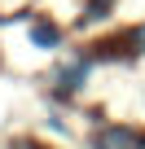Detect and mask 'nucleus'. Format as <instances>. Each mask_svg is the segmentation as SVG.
<instances>
[{"label": "nucleus", "instance_id": "nucleus-1", "mask_svg": "<svg viewBox=\"0 0 145 149\" xmlns=\"http://www.w3.org/2000/svg\"><path fill=\"white\" fill-rule=\"evenodd\" d=\"M92 149H145V136L132 127H101L92 136Z\"/></svg>", "mask_w": 145, "mask_h": 149}, {"label": "nucleus", "instance_id": "nucleus-2", "mask_svg": "<svg viewBox=\"0 0 145 149\" xmlns=\"http://www.w3.org/2000/svg\"><path fill=\"white\" fill-rule=\"evenodd\" d=\"M57 84H62V92H79V88L88 84V61H70V66L57 74Z\"/></svg>", "mask_w": 145, "mask_h": 149}, {"label": "nucleus", "instance_id": "nucleus-3", "mask_svg": "<svg viewBox=\"0 0 145 149\" xmlns=\"http://www.w3.org/2000/svg\"><path fill=\"white\" fill-rule=\"evenodd\" d=\"M31 40H35L40 48H53L62 35H57V26H44V22H35V26H31Z\"/></svg>", "mask_w": 145, "mask_h": 149}, {"label": "nucleus", "instance_id": "nucleus-4", "mask_svg": "<svg viewBox=\"0 0 145 149\" xmlns=\"http://www.w3.org/2000/svg\"><path fill=\"white\" fill-rule=\"evenodd\" d=\"M136 44H141V53H145V26H141V31H136Z\"/></svg>", "mask_w": 145, "mask_h": 149}]
</instances>
